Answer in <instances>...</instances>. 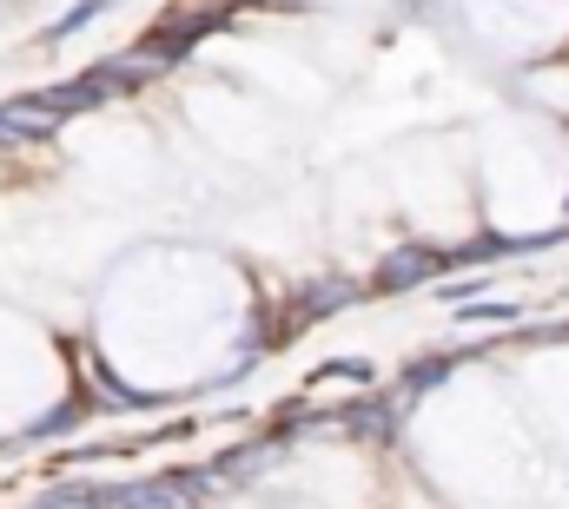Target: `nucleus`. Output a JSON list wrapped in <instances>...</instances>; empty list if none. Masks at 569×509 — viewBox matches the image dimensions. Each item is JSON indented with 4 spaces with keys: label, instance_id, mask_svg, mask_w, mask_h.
Segmentation results:
<instances>
[{
    "label": "nucleus",
    "instance_id": "f257e3e1",
    "mask_svg": "<svg viewBox=\"0 0 569 509\" xmlns=\"http://www.w3.org/2000/svg\"><path fill=\"white\" fill-rule=\"evenodd\" d=\"M425 278H437V246H405L378 265V291H411Z\"/></svg>",
    "mask_w": 569,
    "mask_h": 509
},
{
    "label": "nucleus",
    "instance_id": "f03ea898",
    "mask_svg": "<svg viewBox=\"0 0 569 509\" xmlns=\"http://www.w3.org/2000/svg\"><path fill=\"white\" fill-rule=\"evenodd\" d=\"M60 127L33 93L27 100H0V146H13V139H47V132Z\"/></svg>",
    "mask_w": 569,
    "mask_h": 509
},
{
    "label": "nucleus",
    "instance_id": "7ed1b4c3",
    "mask_svg": "<svg viewBox=\"0 0 569 509\" xmlns=\"http://www.w3.org/2000/svg\"><path fill=\"white\" fill-rule=\"evenodd\" d=\"M457 365H463L457 351H430V358H418V365L405 371V390H398V397H405V403H418V397H425L430 383H443L450 371H457Z\"/></svg>",
    "mask_w": 569,
    "mask_h": 509
},
{
    "label": "nucleus",
    "instance_id": "20e7f679",
    "mask_svg": "<svg viewBox=\"0 0 569 509\" xmlns=\"http://www.w3.org/2000/svg\"><path fill=\"white\" fill-rule=\"evenodd\" d=\"M100 13H107V0H80V7H67V13H60V20H53L40 40H47V47H60V40H73L87 20H100Z\"/></svg>",
    "mask_w": 569,
    "mask_h": 509
},
{
    "label": "nucleus",
    "instance_id": "39448f33",
    "mask_svg": "<svg viewBox=\"0 0 569 509\" xmlns=\"http://www.w3.org/2000/svg\"><path fill=\"white\" fill-rule=\"evenodd\" d=\"M457 318L463 325H510V318H523L517 305H457Z\"/></svg>",
    "mask_w": 569,
    "mask_h": 509
},
{
    "label": "nucleus",
    "instance_id": "423d86ee",
    "mask_svg": "<svg viewBox=\"0 0 569 509\" xmlns=\"http://www.w3.org/2000/svg\"><path fill=\"white\" fill-rule=\"evenodd\" d=\"M80 417H87V403L73 397V403H60V410H53V417L40 423V437H60V430H80Z\"/></svg>",
    "mask_w": 569,
    "mask_h": 509
},
{
    "label": "nucleus",
    "instance_id": "0eeeda50",
    "mask_svg": "<svg viewBox=\"0 0 569 509\" xmlns=\"http://www.w3.org/2000/svg\"><path fill=\"white\" fill-rule=\"evenodd\" d=\"M371 383V365H358V358H351V365H325V371H318V383Z\"/></svg>",
    "mask_w": 569,
    "mask_h": 509
}]
</instances>
